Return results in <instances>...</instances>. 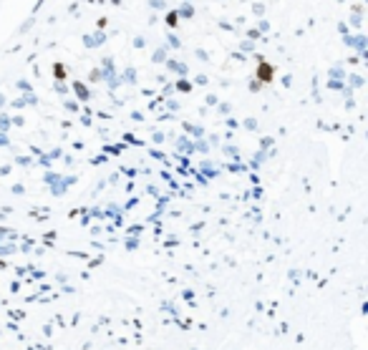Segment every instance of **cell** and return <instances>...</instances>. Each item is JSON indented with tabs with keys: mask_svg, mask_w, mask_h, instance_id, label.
I'll use <instances>...</instances> for the list:
<instances>
[{
	"mask_svg": "<svg viewBox=\"0 0 368 350\" xmlns=\"http://www.w3.org/2000/svg\"><path fill=\"white\" fill-rule=\"evenodd\" d=\"M257 81L260 84H272V66L267 61H260L257 63Z\"/></svg>",
	"mask_w": 368,
	"mask_h": 350,
	"instance_id": "obj_1",
	"label": "cell"
}]
</instances>
